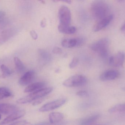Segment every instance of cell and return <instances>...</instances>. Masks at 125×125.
I'll return each instance as SVG.
<instances>
[{
    "instance_id": "ffe728a7",
    "label": "cell",
    "mask_w": 125,
    "mask_h": 125,
    "mask_svg": "<svg viewBox=\"0 0 125 125\" xmlns=\"http://www.w3.org/2000/svg\"><path fill=\"white\" fill-rule=\"evenodd\" d=\"M12 96V93L8 88L5 87H0V100Z\"/></svg>"
},
{
    "instance_id": "f1b7e54d",
    "label": "cell",
    "mask_w": 125,
    "mask_h": 125,
    "mask_svg": "<svg viewBox=\"0 0 125 125\" xmlns=\"http://www.w3.org/2000/svg\"><path fill=\"white\" fill-rule=\"evenodd\" d=\"M31 35V36L33 38V39H36L38 38V35H37V33L35 31H32L30 32Z\"/></svg>"
},
{
    "instance_id": "30bf717a",
    "label": "cell",
    "mask_w": 125,
    "mask_h": 125,
    "mask_svg": "<svg viewBox=\"0 0 125 125\" xmlns=\"http://www.w3.org/2000/svg\"><path fill=\"white\" fill-rule=\"evenodd\" d=\"M119 75V72L115 69H109L104 72L100 76V79L102 81H110L117 78Z\"/></svg>"
},
{
    "instance_id": "44dd1931",
    "label": "cell",
    "mask_w": 125,
    "mask_h": 125,
    "mask_svg": "<svg viewBox=\"0 0 125 125\" xmlns=\"http://www.w3.org/2000/svg\"><path fill=\"white\" fill-rule=\"evenodd\" d=\"M39 54L41 58L45 62H49L52 59L50 54L48 52L43 50H39Z\"/></svg>"
},
{
    "instance_id": "4fadbf2b",
    "label": "cell",
    "mask_w": 125,
    "mask_h": 125,
    "mask_svg": "<svg viewBox=\"0 0 125 125\" xmlns=\"http://www.w3.org/2000/svg\"><path fill=\"white\" fill-rule=\"evenodd\" d=\"M18 107L13 104H0V113L5 115H10L18 110Z\"/></svg>"
},
{
    "instance_id": "8992f818",
    "label": "cell",
    "mask_w": 125,
    "mask_h": 125,
    "mask_svg": "<svg viewBox=\"0 0 125 125\" xmlns=\"http://www.w3.org/2000/svg\"><path fill=\"white\" fill-rule=\"evenodd\" d=\"M65 98H60L55 101L45 104L39 109V111L42 112H48L60 107L66 102Z\"/></svg>"
},
{
    "instance_id": "9c48e42d",
    "label": "cell",
    "mask_w": 125,
    "mask_h": 125,
    "mask_svg": "<svg viewBox=\"0 0 125 125\" xmlns=\"http://www.w3.org/2000/svg\"><path fill=\"white\" fill-rule=\"evenodd\" d=\"M35 72L33 70H30L26 72L19 80V83L22 86L29 85L35 78Z\"/></svg>"
},
{
    "instance_id": "4dcf8cb0",
    "label": "cell",
    "mask_w": 125,
    "mask_h": 125,
    "mask_svg": "<svg viewBox=\"0 0 125 125\" xmlns=\"http://www.w3.org/2000/svg\"><path fill=\"white\" fill-rule=\"evenodd\" d=\"M50 123H46V122H45V123H41L39 124L38 125H51Z\"/></svg>"
},
{
    "instance_id": "7402d4cb",
    "label": "cell",
    "mask_w": 125,
    "mask_h": 125,
    "mask_svg": "<svg viewBox=\"0 0 125 125\" xmlns=\"http://www.w3.org/2000/svg\"><path fill=\"white\" fill-rule=\"evenodd\" d=\"M14 60L17 70L20 72L24 71V70L25 69V67L20 59L17 57H15Z\"/></svg>"
},
{
    "instance_id": "2e32d148",
    "label": "cell",
    "mask_w": 125,
    "mask_h": 125,
    "mask_svg": "<svg viewBox=\"0 0 125 125\" xmlns=\"http://www.w3.org/2000/svg\"><path fill=\"white\" fill-rule=\"evenodd\" d=\"M59 31L62 33L66 34H72L76 31V28L74 26L63 25L59 24L58 26Z\"/></svg>"
},
{
    "instance_id": "d590c367",
    "label": "cell",
    "mask_w": 125,
    "mask_h": 125,
    "mask_svg": "<svg viewBox=\"0 0 125 125\" xmlns=\"http://www.w3.org/2000/svg\"></svg>"
},
{
    "instance_id": "8fae6325",
    "label": "cell",
    "mask_w": 125,
    "mask_h": 125,
    "mask_svg": "<svg viewBox=\"0 0 125 125\" xmlns=\"http://www.w3.org/2000/svg\"><path fill=\"white\" fill-rule=\"evenodd\" d=\"M17 32L15 28H9L0 33V45L12 38Z\"/></svg>"
},
{
    "instance_id": "603a6c76",
    "label": "cell",
    "mask_w": 125,
    "mask_h": 125,
    "mask_svg": "<svg viewBox=\"0 0 125 125\" xmlns=\"http://www.w3.org/2000/svg\"><path fill=\"white\" fill-rule=\"evenodd\" d=\"M0 67L2 72L3 74L2 76L3 78L9 76L12 74L11 71L5 65L3 64Z\"/></svg>"
},
{
    "instance_id": "4316f807",
    "label": "cell",
    "mask_w": 125,
    "mask_h": 125,
    "mask_svg": "<svg viewBox=\"0 0 125 125\" xmlns=\"http://www.w3.org/2000/svg\"><path fill=\"white\" fill-rule=\"evenodd\" d=\"M27 122L26 121L23 120L15 122L10 125H27Z\"/></svg>"
},
{
    "instance_id": "5bb4252c",
    "label": "cell",
    "mask_w": 125,
    "mask_h": 125,
    "mask_svg": "<svg viewBox=\"0 0 125 125\" xmlns=\"http://www.w3.org/2000/svg\"><path fill=\"white\" fill-rule=\"evenodd\" d=\"M45 83L43 82L35 83L29 85L24 90L25 93H33L43 88Z\"/></svg>"
},
{
    "instance_id": "6da1fadb",
    "label": "cell",
    "mask_w": 125,
    "mask_h": 125,
    "mask_svg": "<svg viewBox=\"0 0 125 125\" xmlns=\"http://www.w3.org/2000/svg\"><path fill=\"white\" fill-rule=\"evenodd\" d=\"M109 11V6L103 1H95L91 5L92 16L98 21L110 15Z\"/></svg>"
},
{
    "instance_id": "836d02e7",
    "label": "cell",
    "mask_w": 125,
    "mask_h": 125,
    "mask_svg": "<svg viewBox=\"0 0 125 125\" xmlns=\"http://www.w3.org/2000/svg\"><path fill=\"white\" fill-rule=\"evenodd\" d=\"M62 1L63 2H65L68 3V4H70L71 3V0H62Z\"/></svg>"
},
{
    "instance_id": "5b68a950",
    "label": "cell",
    "mask_w": 125,
    "mask_h": 125,
    "mask_svg": "<svg viewBox=\"0 0 125 125\" xmlns=\"http://www.w3.org/2000/svg\"><path fill=\"white\" fill-rule=\"evenodd\" d=\"M58 17L60 24L69 25L71 21V13L69 9L65 5L60 8L58 11Z\"/></svg>"
},
{
    "instance_id": "9a60e30c",
    "label": "cell",
    "mask_w": 125,
    "mask_h": 125,
    "mask_svg": "<svg viewBox=\"0 0 125 125\" xmlns=\"http://www.w3.org/2000/svg\"><path fill=\"white\" fill-rule=\"evenodd\" d=\"M64 116L61 113L54 112L51 113L49 115L50 123L52 124H56L63 119Z\"/></svg>"
},
{
    "instance_id": "83f0119b",
    "label": "cell",
    "mask_w": 125,
    "mask_h": 125,
    "mask_svg": "<svg viewBox=\"0 0 125 125\" xmlns=\"http://www.w3.org/2000/svg\"><path fill=\"white\" fill-rule=\"evenodd\" d=\"M52 52L55 54H60L62 52V50L60 47H55L52 50Z\"/></svg>"
},
{
    "instance_id": "e0dca14e",
    "label": "cell",
    "mask_w": 125,
    "mask_h": 125,
    "mask_svg": "<svg viewBox=\"0 0 125 125\" xmlns=\"http://www.w3.org/2000/svg\"><path fill=\"white\" fill-rule=\"evenodd\" d=\"M77 38L64 39L61 42L62 46L65 48H71L77 47Z\"/></svg>"
},
{
    "instance_id": "1f68e13d",
    "label": "cell",
    "mask_w": 125,
    "mask_h": 125,
    "mask_svg": "<svg viewBox=\"0 0 125 125\" xmlns=\"http://www.w3.org/2000/svg\"><path fill=\"white\" fill-rule=\"evenodd\" d=\"M121 30L122 32H125V24H124V23L122 25V27H121Z\"/></svg>"
},
{
    "instance_id": "52a82bcc",
    "label": "cell",
    "mask_w": 125,
    "mask_h": 125,
    "mask_svg": "<svg viewBox=\"0 0 125 125\" xmlns=\"http://www.w3.org/2000/svg\"><path fill=\"white\" fill-rule=\"evenodd\" d=\"M124 60V53L122 51H119L115 56H112L109 58L110 65L115 67H119L123 65Z\"/></svg>"
},
{
    "instance_id": "d6a6232c",
    "label": "cell",
    "mask_w": 125,
    "mask_h": 125,
    "mask_svg": "<svg viewBox=\"0 0 125 125\" xmlns=\"http://www.w3.org/2000/svg\"><path fill=\"white\" fill-rule=\"evenodd\" d=\"M41 26H42V27H44L45 26V21L44 20H43V21H42L41 24Z\"/></svg>"
},
{
    "instance_id": "7c38bea8",
    "label": "cell",
    "mask_w": 125,
    "mask_h": 125,
    "mask_svg": "<svg viewBox=\"0 0 125 125\" xmlns=\"http://www.w3.org/2000/svg\"><path fill=\"white\" fill-rule=\"evenodd\" d=\"M113 18V15L110 14L106 17L99 21L94 27V30L95 32H98L105 28L109 24Z\"/></svg>"
},
{
    "instance_id": "ba28073f",
    "label": "cell",
    "mask_w": 125,
    "mask_h": 125,
    "mask_svg": "<svg viewBox=\"0 0 125 125\" xmlns=\"http://www.w3.org/2000/svg\"><path fill=\"white\" fill-rule=\"evenodd\" d=\"M26 112L24 110H18L16 112L9 115L6 118H5L1 123L0 125H3L8 124L10 122H13L22 117L24 116Z\"/></svg>"
},
{
    "instance_id": "277c9868",
    "label": "cell",
    "mask_w": 125,
    "mask_h": 125,
    "mask_svg": "<svg viewBox=\"0 0 125 125\" xmlns=\"http://www.w3.org/2000/svg\"><path fill=\"white\" fill-rule=\"evenodd\" d=\"M87 79L85 76L81 74H76L70 77L63 83L64 86L68 87H79L86 84Z\"/></svg>"
},
{
    "instance_id": "7a4b0ae2",
    "label": "cell",
    "mask_w": 125,
    "mask_h": 125,
    "mask_svg": "<svg viewBox=\"0 0 125 125\" xmlns=\"http://www.w3.org/2000/svg\"><path fill=\"white\" fill-rule=\"evenodd\" d=\"M52 90L53 88L52 87L42 88L31 93L27 96L19 99L17 101V103L19 104H25L35 100H37L51 93Z\"/></svg>"
},
{
    "instance_id": "f546056e",
    "label": "cell",
    "mask_w": 125,
    "mask_h": 125,
    "mask_svg": "<svg viewBox=\"0 0 125 125\" xmlns=\"http://www.w3.org/2000/svg\"><path fill=\"white\" fill-rule=\"evenodd\" d=\"M5 16V13L4 11H0V20L3 19Z\"/></svg>"
},
{
    "instance_id": "d6986e66",
    "label": "cell",
    "mask_w": 125,
    "mask_h": 125,
    "mask_svg": "<svg viewBox=\"0 0 125 125\" xmlns=\"http://www.w3.org/2000/svg\"><path fill=\"white\" fill-rule=\"evenodd\" d=\"M125 111V104H116L109 109L108 112L110 113L124 112Z\"/></svg>"
},
{
    "instance_id": "e575fe53",
    "label": "cell",
    "mask_w": 125,
    "mask_h": 125,
    "mask_svg": "<svg viewBox=\"0 0 125 125\" xmlns=\"http://www.w3.org/2000/svg\"><path fill=\"white\" fill-rule=\"evenodd\" d=\"M1 115L0 114V119H1Z\"/></svg>"
},
{
    "instance_id": "3957f363",
    "label": "cell",
    "mask_w": 125,
    "mask_h": 125,
    "mask_svg": "<svg viewBox=\"0 0 125 125\" xmlns=\"http://www.w3.org/2000/svg\"><path fill=\"white\" fill-rule=\"evenodd\" d=\"M109 46V40L104 38L93 43L90 47L93 51L99 53L102 58H105L108 55Z\"/></svg>"
},
{
    "instance_id": "d4e9b609",
    "label": "cell",
    "mask_w": 125,
    "mask_h": 125,
    "mask_svg": "<svg viewBox=\"0 0 125 125\" xmlns=\"http://www.w3.org/2000/svg\"><path fill=\"white\" fill-rule=\"evenodd\" d=\"M8 24V20L3 19L0 20V31L4 29Z\"/></svg>"
},
{
    "instance_id": "cb8c5ba5",
    "label": "cell",
    "mask_w": 125,
    "mask_h": 125,
    "mask_svg": "<svg viewBox=\"0 0 125 125\" xmlns=\"http://www.w3.org/2000/svg\"><path fill=\"white\" fill-rule=\"evenodd\" d=\"M79 62V60L76 57H74L72 59L71 62L69 63V67L70 68L72 69L76 67Z\"/></svg>"
},
{
    "instance_id": "484cf974",
    "label": "cell",
    "mask_w": 125,
    "mask_h": 125,
    "mask_svg": "<svg viewBox=\"0 0 125 125\" xmlns=\"http://www.w3.org/2000/svg\"><path fill=\"white\" fill-rule=\"evenodd\" d=\"M76 95L81 97H86L89 95L88 93L86 91L81 90L77 92Z\"/></svg>"
},
{
    "instance_id": "ac0fdd59",
    "label": "cell",
    "mask_w": 125,
    "mask_h": 125,
    "mask_svg": "<svg viewBox=\"0 0 125 125\" xmlns=\"http://www.w3.org/2000/svg\"><path fill=\"white\" fill-rule=\"evenodd\" d=\"M99 117V115H95L83 119L80 125H89L96 121Z\"/></svg>"
}]
</instances>
